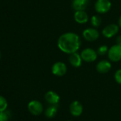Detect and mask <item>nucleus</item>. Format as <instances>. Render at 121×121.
Wrapping results in <instances>:
<instances>
[{
	"label": "nucleus",
	"mask_w": 121,
	"mask_h": 121,
	"mask_svg": "<svg viewBox=\"0 0 121 121\" xmlns=\"http://www.w3.org/2000/svg\"><path fill=\"white\" fill-rule=\"evenodd\" d=\"M58 47L62 52L71 54L79 49L81 41L79 36L73 32H67L61 34L58 39Z\"/></svg>",
	"instance_id": "obj_1"
},
{
	"label": "nucleus",
	"mask_w": 121,
	"mask_h": 121,
	"mask_svg": "<svg viewBox=\"0 0 121 121\" xmlns=\"http://www.w3.org/2000/svg\"><path fill=\"white\" fill-rule=\"evenodd\" d=\"M118 26H119V27L121 28V15H120V18L118 19Z\"/></svg>",
	"instance_id": "obj_22"
},
{
	"label": "nucleus",
	"mask_w": 121,
	"mask_h": 121,
	"mask_svg": "<svg viewBox=\"0 0 121 121\" xmlns=\"http://www.w3.org/2000/svg\"><path fill=\"white\" fill-rule=\"evenodd\" d=\"M7 105L8 103L6 98L2 95H0V112L6 110L7 108Z\"/></svg>",
	"instance_id": "obj_18"
},
{
	"label": "nucleus",
	"mask_w": 121,
	"mask_h": 121,
	"mask_svg": "<svg viewBox=\"0 0 121 121\" xmlns=\"http://www.w3.org/2000/svg\"><path fill=\"white\" fill-rule=\"evenodd\" d=\"M58 105H51L45 110V115L48 118L54 117L57 114Z\"/></svg>",
	"instance_id": "obj_15"
},
{
	"label": "nucleus",
	"mask_w": 121,
	"mask_h": 121,
	"mask_svg": "<svg viewBox=\"0 0 121 121\" xmlns=\"http://www.w3.org/2000/svg\"><path fill=\"white\" fill-rule=\"evenodd\" d=\"M108 50H109V48L106 45H101L98 47V48L97 49L96 51H97L98 55L103 56V55H105L106 53H108Z\"/></svg>",
	"instance_id": "obj_19"
},
{
	"label": "nucleus",
	"mask_w": 121,
	"mask_h": 121,
	"mask_svg": "<svg viewBox=\"0 0 121 121\" xmlns=\"http://www.w3.org/2000/svg\"><path fill=\"white\" fill-rule=\"evenodd\" d=\"M114 78L115 81L118 84L121 85V69H118L117 71H116V72L115 73Z\"/></svg>",
	"instance_id": "obj_20"
},
{
	"label": "nucleus",
	"mask_w": 121,
	"mask_h": 121,
	"mask_svg": "<svg viewBox=\"0 0 121 121\" xmlns=\"http://www.w3.org/2000/svg\"><path fill=\"white\" fill-rule=\"evenodd\" d=\"M0 58H1V52H0Z\"/></svg>",
	"instance_id": "obj_23"
},
{
	"label": "nucleus",
	"mask_w": 121,
	"mask_h": 121,
	"mask_svg": "<svg viewBox=\"0 0 121 121\" xmlns=\"http://www.w3.org/2000/svg\"><path fill=\"white\" fill-rule=\"evenodd\" d=\"M73 17L75 22L80 24H83L88 21V16L85 11H76Z\"/></svg>",
	"instance_id": "obj_14"
},
{
	"label": "nucleus",
	"mask_w": 121,
	"mask_h": 121,
	"mask_svg": "<svg viewBox=\"0 0 121 121\" xmlns=\"http://www.w3.org/2000/svg\"><path fill=\"white\" fill-rule=\"evenodd\" d=\"M101 23H102V19L98 15H93L91 19V24L94 28L100 26L101 25Z\"/></svg>",
	"instance_id": "obj_16"
},
{
	"label": "nucleus",
	"mask_w": 121,
	"mask_h": 121,
	"mask_svg": "<svg viewBox=\"0 0 121 121\" xmlns=\"http://www.w3.org/2000/svg\"><path fill=\"white\" fill-rule=\"evenodd\" d=\"M29 111L34 115H39L43 110V105L39 100H31L28 104Z\"/></svg>",
	"instance_id": "obj_7"
},
{
	"label": "nucleus",
	"mask_w": 121,
	"mask_h": 121,
	"mask_svg": "<svg viewBox=\"0 0 121 121\" xmlns=\"http://www.w3.org/2000/svg\"><path fill=\"white\" fill-rule=\"evenodd\" d=\"M111 64L107 60H101L96 65V70L100 73H106L111 69Z\"/></svg>",
	"instance_id": "obj_10"
},
{
	"label": "nucleus",
	"mask_w": 121,
	"mask_h": 121,
	"mask_svg": "<svg viewBox=\"0 0 121 121\" xmlns=\"http://www.w3.org/2000/svg\"><path fill=\"white\" fill-rule=\"evenodd\" d=\"M111 2L109 0H97L95 3V10L98 14H106L111 9Z\"/></svg>",
	"instance_id": "obj_2"
},
{
	"label": "nucleus",
	"mask_w": 121,
	"mask_h": 121,
	"mask_svg": "<svg viewBox=\"0 0 121 121\" xmlns=\"http://www.w3.org/2000/svg\"><path fill=\"white\" fill-rule=\"evenodd\" d=\"M97 51L91 48H86L83 49L81 53V56L85 62L91 63L97 59Z\"/></svg>",
	"instance_id": "obj_4"
},
{
	"label": "nucleus",
	"mask_w": 121,
	"mask_h": 121,
	"mask_svg": "<svg viewBox=\"0 0 121 121\" xmlns=\"http://www.w3.org/2000/svg\"><path fill=\"white\" fill-rule=\"evenodd\" d=\"M69 110L72 115L76 116V117L80 116L82 114L83 110V105L79 101L74 100L71 103L69 106Z\"/></svg>",
	"instance_id": "obj_9"
},
{
	"label": "nucleus",
	"mask_w": 121,
	"mask_h": 121,
	"mask_svg": "<svg viewBox=\"0 0 121 121\" xmlns=\"http://www.w3.org/2000/svg\"><path fill=\"white\" fill-rule=\"evenodd\" d=\"M52 73L56 76H64L67 72V66L66 65L61 61H58L53 64L51 68Z\"/></svg>",
	"instance_id": "obj_5"
},
{
	"label": "nucleus",
	"mask_w": 121,
	"mask_h": 121,
	"mask_svg": "<svg viewBox=\"0 0 121 121\" xmlns=\"http://www.w3.org/2000/svg\"><path fill=\"white\" fill-rule=\"evenodd\" d=\"M83 37L89 42L96 41L99 38V32L95 28H88L83 31Z\"/></svg>",
	"instance_id": "obj_6"
},
{
	"label": "nucleus",
	"mask_w": 121,
	"mask_h": 121,
	"mask_svg": "<svg viewBox=\"0 0 121 121\" xmlns=\"http://www.w3.org/2000/svg\"><path fill=\"white\" fill-rule=\"evenodd\" d=\"M45 100H46L47 103H48L51 105H58L59 100H60V97L59 95L54 91H48L45 94Z\"/></svg>",
	"instance_id": "obj_13"
},
{
	"label": "nucleus",
	"mask_w": 121,
	"mask_h": 121,
	"mask_svg": "<svg viewBox=\"0 0 121 121\" xmlns=\"http://www.w3.org/2000/svg\"><path fill=\"white\" fill-rule=\"evenodd\" d=\"M119 26L115 24H110L107 25L102 31V34L104 37L110 39L116 35L119 31Z\"/></svg>",
	"instance_id": "obj_8"
},
{
	"label": "nucleus",
	"mask_w": 121,
	"mask_h": 121,
	"mask_svg": "<svg viewBox=\"0 0 121 121\" xmlns=\"http://www.w3.org/2000/svg\"><path fill=\"white\" fill-rule=\"evenodd\" d=\"M109 59L112 62H118L121 60V46L115 44L112 46L108 52Z\"/></svg>",
	"instance_id": "obj_3"
},
{
	"label": "nucleus",
	"mask_w": 121,
	"mask_h": 121,
	"mask_svg": "<svg viewBox=\"0 0 121 121\" xmlns=\"http://www.w3.org/2000/svg\"><path fill=\"white\" fill-rule=\"evenodd\" d=\"M115 41H116V44L121 46V36H118L116 38V40Z\"/></svg>",
	"instance_id": "obj_21"
},
{
	"label": "nucleus",
	"mask_w": 121,
	"mask_h": 121,
	"mask_svg": "<svg viewBox=\"0 0 121 121\" xmlns=\"http://www.w3.org/2000/svg\"></svg>",
	"instance_id": "obj_24"
},
{
	"label": "nucleus",
	"mask_w": 121,
	"mask_h": 121,
	"mask_svg": "<svg viewBox=\"0 0 121 121\" xmlns=\"http://www.w3.org/2000/svg\"><path fill=\"white\" fill-rule=\"evenodd\" d=\"M89 4V0H73L71 6L75 11H85Z\"/></svg>",
	"instance_id": "obj_11"
},
{
	"label": "nucleus",
	"mask_w": 121,
	"mask_h": 121,
	"mask_svg": "<svg viewBox=\"0 0 121 121\" xmlns=\"http://www.w3.org/2000/svg\"><path fill=\"white\" fill-rule=\"evenodd\" d=\"M82 60L83 59L81 55L78 53L77 52L70 54L69 58V61L70 64L73 67H75V68H78L82 65Z\"/></svg>",
	"instance_id": "obj_12"
},
{
	"label": "nucleus",
	"mask_w": 121,
	"mask_h": 121,
	"mask_svg": "<svg viewBox=\"0 0 121 121\" xmlns=\"http://www.w3.org/2000/svg\"><path fill=\"white\" fill-rule=\"evenodd\" d=\"M11 117V111L4 110L0 112V121H9Z\"/></svg>",
	"instance_id": "obj_17"
}]
</instances>
